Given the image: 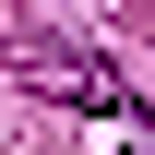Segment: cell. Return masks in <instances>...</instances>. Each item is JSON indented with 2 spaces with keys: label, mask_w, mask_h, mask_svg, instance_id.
Returning <instances> with one entry per match:
<instances>
[{
  "label": "cell",
  "mask_w": 155,
  "mask_h": 155,
  "mask_svg": "<svg viewBox=\"0 0 155 155\" xmlns=\"http://www.w3.org/2000/svg\"><path fill=\"white\" fill-rule=\"evenodd\" d=\"M24 84L36 96H60V107H96V119H131V84L107 72L96 48H60V36H24Z\"/></svg>",
  "instance_id": "obj_1"
},
{
  "label": "cell",
  "mask_w": 155,
  "mask_h": 155,
  "mask_svg": "<svg viewBox=\"0 0 155 155\" xmlns=\"http://www.w3.org/2000/svg\"><path fill=\"white\" fill-rule=\"evenodd\" d=\"M119 155H155V131H131V143H119Z\"/></svg>",
  "instance_id": "obj_2"
}]
</instances>
